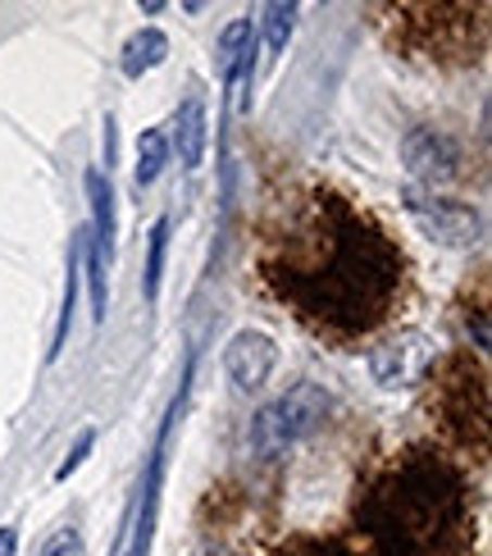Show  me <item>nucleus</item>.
<instances>
[{
    "mask_svg": "<svg viewBox=\"0 0 492 556\" xmlns=\"http://www.w3.org/2000/svg\"><path fill=\"white\" fill-rule=\"evenodd\" d=\"M361 520L388 556H456L465 534L461 483L442 460L415 456L365 502Z\"/></svg>",
    "mask_w": 492,
    "mask_h": 556,
    "instance_id": "f257e3e1",
    "label": "nucleus"
},
{
    "mask_svg": "<svg viewBox=\"0 0 492 556\" xmlns=\"http://www.w3.org/2000/svg\"><path fill=\"white\" fill-rule=\"evenodd\" d=\"M328 392L319 383H297L288 388L283 397H274L269 406L255 410V420H251V452L255 456H283L292 452L301 438H311L324 420H328Z\"/></svg>",
    "mask_w": 492,
    "mask_h": 556,
    "instance_id": "f03ea898",
    "label": "nucleus"
},
{
    "mask_svg": "<svg viewBox=\"0 0 492 556\" xmlns=\"http://www.w3.org/2000/svg\"><path fill=\"white\" fill-rule=\"evenodd\" d=\"M406 215L425 228V233L442 247H475L483 238V219L479 211L461 201H442V197H419V192H406Z\"/></svg>",
    "mask_w": 492,
    "mask_h": 556,
    "instance_id": "7ed1b4c3",
    "label": "nucleus"
},
{
    "mask_svg": "<svg viewBox=\"0 0 492 556\" xmlns=\"http://www.w3.org/2000/svg\"><path fill=\"white\" fill-rule=\"evenodd\" d=\"M274 365H278V346L261 329L232 333L228 346H224V369H228V379H232V388H238V392L265 388V379L274 375Z\"/></svg>",
    "mask_w": 492,
    "mask_h": 556,
    "instance_id": "20e7f679",
    "label": "nucleus"
},
{
    "mask_svg": "<svg viewBox=\"0 0 492 556\" xmlns=\"http://www.w3.org/2000/svg\"><path fill=\"white\" fill-rule=\"evenodd\" d=\"M429 361H433V346L419 333H406V338L379 346L374 361H369V369H374V379H379L383 388H411V383L425 379Z\"/></svg>",
    "mask_w": 492,
    "mask_h": 556,
    "instance_id": "39448f33",
    "label": "nucleus"
},
{
    "mask_svg": "<svg viewBox=\"0 0 492 556\" xmlns=\"http://www.w3.org/2000/svg\"><path fill=\"white\" fill-rule=\"evenodd\" d=\"M402 160H406V169H411L419 182H442V178L456 174V147H452V137H442L438 128H415V132H406Z\"/></svg>",
    "mask_w": 492,
    "mask_h": 556,
    "instance_id": "423d86ee",
    "label": "nucleus"
},
{
    "mask_svg": "<svg viewBox=\"0 0 492 556\" xmlns=\"http://www.w3.org/2000/svg\"><path fill=\"white\" fill-rule=\"evenodd\" d=\"M205 142H210L205 105H201V101H182V105H178V119H174V151H178V165H182V169H201Z\"/></svg>",
    "mask_w": 492,
    "mask_h": 556,
    "instance_id": "0eeeda50",
    "label": "nucleus"
},
{
    "mask_svg": "<svg viewBox=\"0 0 492 556\" xmlns=\"http://www.w3.org/2000/svg\"><path fill=\"white\" fill-rule=\"evenodd\" d=\"M169 55V41H164V33L160 28H142L128 46H124V78H142V74H151V68Z\"/></svg>",
    "mask_w": 492,
    "mask_h": 556,
    "instance_id": "6e6552de",
    "label": "nucleus"
},
{
    "mask_svg": "<svg viewBox=\"0 0 492 556\" xmlns=\"http://www.w3.org/2000/svg\"><path fill=\"white\" fill-rule=\"evenodd\" d=\"M255 41L251 33V18H232L228 28L219 33V55H215V68H219V83L232 87V74H238V60L247 55V46Z\"/></svg>",
    "mask_w": 492,
    "mask_h": 556,
    "instance_id": "1a4fd4ad",
    "label": "nucleus"
},
{
    "mask_svg": "<svg viewBox=\"0 0 492 556\" xmlns=\"http://www.w3.org/2000/svg\"><path fill=\"white\" fill-rule=\"evenodd\" d=\"M164 165H169V137H164L160 128H147L142 137H137V188H151V182L164 174Z\"/></svg>",
    "mask_w": 492,
    "mask_h": 556,
    "instance_id": "9d476101",
    "label": "nucleus"
},
{
    "mask_svg": "<svg viewBox=\"0 0 492 556\" xmlns=\"http://www.w3.org/2000/svg\"><path fill=\"white\" fill-rule=\"evenodd\" d=\"M292 18H297V5H265V46H269V55L288 51Z\"/></svg>",
    "mask_w": 492,
    "mask_h": 556,
    "instance_id": "9b49d317",
    "label": "nucleus"
},
{
    "mask_svg": "<svg viewBox=\"0 0 492 556\" xmlns=\"http://www.w3.org/2000/svg\"><path fill=\"white\" fill-rule=\"evenodd\" d=\"M164 247H169V219H155L151 228V251H147V296H160V274H164Z\"/></svg>",
    "mask_w": 492,
    "mask_h": 556,
    "instance_id": "f8f14e48",
    "label": "nucleus"
},
{
    "mask_svg": "<svg viewBox=\"0 0 492 556\" xmlns=\"http://www.w3.org/2000/svg\"><path fill=\"white\" fill-rule=\"evenodd\" d=\"M41 556H83V539H78V529H60V534L46 543Z\"/></svg>",
    "mask_w": 492,
    "mask_h": 556,
    "instance_id": "ddd939ff",
    "label": "nucleus"
},
{
    "mask_svg": "<svg viewBox=\"0 0 492 556\" xmlns=\"http://www.w3.org/2000/svg\"><path fill=\"white\" fill-rule=\"evenodd\" d=\"M91 443H97V433H91V429H87V433L78 438V447H74V456H68V460H64V466L55 470V479H68V475H74V470L83 466V456L91 452Z\"/></svg>",
    "mask_w": 492,
    "mask_h": 556,
    "instance_id": "4468645a",
    "label": "nucleus"
},
{
    "mask_svg": "<svg viewBox=\"0 0 492 556\" xmlns=\"http://www.w3.org/2000/svg\"><path fill=\"white\" fill-rule=\"evenodd\" d=\"M14 547H18V534L14 529H0V556H14Z\"/></svg>",
    "mask_w": 492,
    "mask_h": 556,
    "instance_id": "2eb2a0df",
    "label": "nucleus"
}]
</instances>
